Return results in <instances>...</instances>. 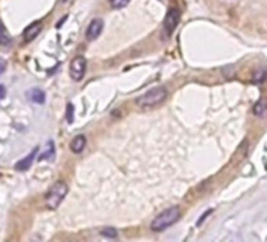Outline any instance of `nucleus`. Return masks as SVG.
<instances>
[{
  "label": "nucleus",
  "instance_id": "nucleus-1",
  "mask_svg": "<svg viewBox=\"0 0 267 242\" xmlns=\"http://www.w3.org/2000/svg\"><path fill=\"white\" fill-rule=\"evenodd\" d=\"M181 217V209L178 206H171L168 209H165L161 214L154 217V220L151 222V230L156 233H161L163 230H167L171 225H175Z\"/></svg>",
  "mask_w": 267,
  "mask_h": 242
},
{
  "label": "nucleus",
  "instance_id": "nucleus-2",
  "mask_svg": "<svg viewBox=\"0 0 267 242\" xmlns=\"http://www.w3.org/2000/svg\"><path fill=\"white\" fill-rule=\"evenodd\" d=\"M68 194V186L65 181H57L46 194V206L49 209H57Z\"/></svg>",
  "mask_w": 267,
  "mask_h": 242
},
{
  "label": "nucleus",
  "instance_id": "nucleus-3",
  "mask_svg": "<svg viewBox=\"0 0 267 242\" xmlns=\"http://www.w3.org/2000/svg\"><path fill=\"white\" fill-rule=\"evenodd\" d=\"M167 88L165 87H156L152 90L146 91L137 99V104L140 107H152V106H159L167 99Z\"/></svg>",
  "mask_w": 267,
  "mask_h": 242
},
{
  "label": "nucleus",
  "instance_id": "nucleus-4",
  "mask_svg": "<svg viewBox=\"0 0 267 242\" xmlns=\"http://www.w3.org/2000/svg\"><path fill=\"white\" fill-rule=\"evenodd\" d=\"M87 73V60L85 57H75V59L71 61V65H69V76H71V79L74 82H80L84 79V76Z\"/></svg>",
  "mask_w": 267,
  "mask_h": 242
},
{
  "label": "nucleus",
  "instance_id": "nucleus-5",
  "mask_svg": "<svg viewBox=\"0 0 267 242\" xmlns=\"http://www.w3.org/2000/svg\"><path fill=\"white\" fill-rule=\"evenodd\" d=\"M178 24H179V11L176 8H170L163 19V35L170 36L178 27Z\"/></svg>",
  "mask_w": 267,
  "mask_h": 242
},
{
  "label": "nucleus",
  "instance_id": "nucleus-6",
  "mask_svg": "<svg viewBox=\"0 0 267 242\" xmlns=\"http://www.w3.org/2000/svg\"><path fill=\"white\" fill-rule=\"evenodd\" d=\"M103 29H104V21L103 19H93V21L88 24V27H87V31H85V38L88 41H94V40H98L99 35L103 33Z\"/></svg>",
  "mask_w": 267,
  "mask_h": 242
},
{
  "label": "nucleus",
  "instance_id": "nucleus-7",
  "mask_svg": "<svg viewBox=\"0 0 267 242\" xmlns=\"http://www.w3.org/2000/svg\"><path fill=\"white\" fill-rule=\"evenodd\" d=\"M43 29V22L40 21H35V22H31L27 29L24 30V33H22V38H24V41L25 43H30V41H33L35 38L40 35V31Z\"/></svg>",
  "mask_w": 267,
  "mask_h": 242
},
{
  "label": "nucleus",
  "instance_id": "nucleus-8",
  "mask_svg": "<svg viewBox=\"0 0 267 242\" xmlns=\"http://www.w3.org/2000/svg\"><path fill=\"white\" fill-rule=\"evenodd\" d=\"M85 146H87V137L82 136V134L75 136L73 138V142L69 143V148H71V151L74 152V154H80V152L85 150Z\"/></svg>",
  "mask_w": 267,
  "mask_h": 242
},
{
  "label": "nucleus",
  "instance_id": "nucleus-9",
  "mask_svg": "<svg viewBox=\"0 0 267 242\" xmlns=\"http://www.w3.org/2000/svg\"><path fill=\"white\" fill-rule=\"evenodd\" d=\"M36 152H38V148H35L33 151L30 152V154L27 156V157H24V159H21L15 167H16V170H19V171H24V170H29L30 167H31V164H33V161H35V156H36Z\"/></svg>",
  "mask_w": 267,
  "mask_h": 242
},
{
  "label": "nucleus",
  "instance_id": "nucleus-10",
  "mask_svg": "<svg viewBox=\"0 0 267 242\" xmlns=\"http://www.w3.org/2000/svg\"><path fill=\"white\" fill-rule=\"evenodd\" d=\"M27 98L35 104H44L46 103V94H44V91L40 90V88H31V90H29Z\"/></svg>",
  "mask_w": 267,
  "mask_h": 242
},
{
  "label": "nucleus",
  "instance_id": "nucleus-11",
  "mask_svg": "<svg viewBox=\"0 0 267 242\" xmlns=\"http://www.w3.org/2000/svg\"><path fill=\"white\" fill-rule=\"evenodd\" d=\"M266 112H267V99H259L255 107H253V113L256 117H263Z\"/></svg>",
  "mask_w": 267,
  "mask_h": 242
},
{
  "label": "nucleus",
  "instance_id": "nucleus-12",
  "mask_svg": "<svg viewBox=\"0 0 267 242\" xmlns=\"http://www.w3.org/2000/svg\"><path fill=\"white\" fill-rule=\"evenodd\" d=\"M54 151H55V145H54L52 140H49L46 150H44V152L40 156V161H47V159H52L54 157Z\"/></svg>",
  "mask_w": 267,
  "mask_h": 242
},
{
  "label": "nucleus",
  "instance_id": "nucleus-13",
  "mask_svg": "<svg viewBox=\"0 0 267 242\" xmlns=\"http://www.w3.org/2000/svg\"><path fill=\"white\" fill-rule=\"evenodd\" d=\"M0 44H5V46L10 44V36L6 35V29L2 21H0Z\"/></svg>",
  "mask_w": 267,
  "mask_h": 242
},
{
  "label": "nucleus",
  "instance_id": "nucleus-14",
  "mask_svg": "<svg viewBox=\"0 0 267 242\" xmlns=\"http://www.w3.org/2000/svg\"><path fill=\"white\" fill-rule=\"evenodd\" d=\"M131 0H110V6L113 10H121L124 6H128Z\"/></svg>",
  "mask_w": 267,
  "mask_h": 242
},
{
  "label": "nucleus",
  "instance_id": "nucleus-15",
  "mask_svg": "<svg viewBox=\"0 0 267 242\" xmlns=\"http://www.w3.org/2000/svg\"><path fill=\"white\" fill-rule=\"evenodd\" d=\"M101 234H103L104 238H110V239L118 238V231L115 230V228H104V230L101 231Z\"/></svg>",
  "mask_w": 267,
  "mask_h": 242
},
{
  "label": "nucleus",
  "instance_id": "nucleus-16",
  "mask_svg": "<svg viewBox=\"0 0 267 242\" xmlns=\"http://www.w3.org/2000/svg\"><path fill=\"white\" fill-rule=\"evenodd\" d=\"M73 104L69 103L68 106H66V121L68 123H73Z\"/></svg>",
  "mask_w": 267,
  "mask_h": 242
},
{
  "label": "nucleus",
  "instance_id": "nucleus-17",
  "mask_svg": "<svg viewBox=\"0 0 267 242\" xmlns=\"http://www.w3.org/2000/svg\"><path fill=\"white\" fill-rule=\"evenodd\" d=\"M5 71H6V60L0 59V76H2Z\"/></svg>",
  "mask_w": 267,
  "mask_h": 242
},
{
  "label": "nucleus",
  "instance_id": "nucleus-18",
  "mask_svg": "<svg viewBox=\"0 0 267 242\" xmlns=\"http://www.w3.org/2000/svg\"><path fill=\"white\" fill-rule=\"evenodd\" d=\"M5 94H6L5 87H3V85H0V101H2V99L5 98Z\"/></svg>",
  "mask_w": 267,
  "mask_h": 242
},
{
  "label": "nucleus",
  "instance_id": "nucleus-19",
  "mask_svg": "<svg viewBox=\"0 0 267 242\" xmlns=\"http://www.w3.org/2000/svg\"><path fill=\"white\" fill-rule=\"evenodd\" d=\"M60 2H66V0H60Z\"/></svg>",
  "mask_w": 267,
  "mask_h": 242
}]
</instances>
